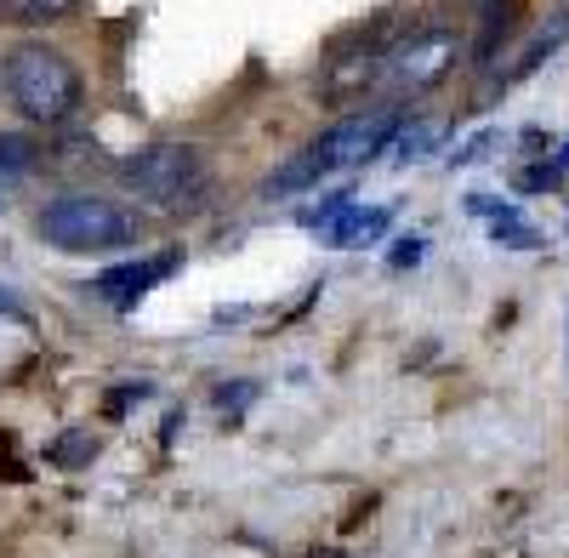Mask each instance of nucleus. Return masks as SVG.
Wrapping results in <instances>:
<instances>
[{"instance_id":"obj_1","label":"nucleus","mask_w":569,"mask_h":558,"mask_svg":"<svg viewBox=\"0 0 569 558\" xmlns=\"http://www.w3.org/2000/svg\"><path fill=\"white\" fill-rule=\"evenodd\" d=\"M0 80H7V98L29 126H69L80 98H86V80H80L74 58L58 52V46H46V40L12 46L7 63H0Z\"/></svg>"},{"instance_id":"obj_2","label":"nucleus","mask_w":569,"mask_h":558,"mask_svg":"<svg viewBox=\"0 0 569 558\" xmlns=\"http://www.w3.org/2000/svg\"><path fill=\"white\" fill-rule=\"evenodd\" d=\"M34 235L63 251V257H91V251H120L149 235V217L137 206H114L103 195H63L34 217Z\"/></svg>"},{"instance_id":"obj_3","label":"nucleus","mask_w":569,"mask_h":558,"mask_svg":"<svg viewBox=\"0 0 569 558\" xmlns=\"http://www.w3.org/2000/svg\"><path fill=\"white\" fill-rule=\"evenodd\" d=\"M114 177L126 182V189L137 200H149L160 211H194L206 200V155L194 143H142L131 155H120Z\"/></svg>"},{"instance_id":"obj_4","label":"nucleus","mask_w":569,"mask_h":558,"mask_svg":"<svg viewBox=\"0 0 569 558\" xmlns=\"http://www.w3.org/2000/svg\"><path fill=\"white\" fill-rule=\"evenodd\" d=\"M456 63H461V34L445 29V23H427V29H410L388 46L382 86H393L399 98H421V91L445 86Z\"/></svg>"},{"instance_id":"obj_5","label":"nucleus","mask_w":569,"mask_h":558,"mask_svg":"<svg viewBox=\"0 0 569 558\" xmlns=\"http://www.w3.org/2000/svg\"><path fill=\"white\" fill-rule=\"evenodd\" d=\"M399 126H405V114H399L393 103H370V109H353V114H342V120H330L308 149L319 155L325 171H353V166L382 160Z\"/></svg>"},{"instance_id":"obj_6","label":"nucleus","mask_w":569,"mask_h":558,"mask_svg":"<svg viewBox=\"0 0 569 558\" xmlns=\"http://www.w3.org/2000/svg\"><path fill=\"white\" fill-rule=\"evenodd\" d=\"M177 268H182V251L166 246V251H154V257H131V262H114V268H103V273H91V279H86V297H98V302L114 308V313H131L154 286H166Z\"/></svg>"},{"instance_id":"obj_7","label":"nucleus","mask_w":569,"mask_h":558,"mask_svg":"<svg viewBox=\"0 0 569 558\" xmlns=\"http://www.w3.org/2000/svg\"><path fill=\"white\" fill-rule=\"evenodd\" d=\"M382 46H365V34H359V52H348V58H337L325 69V80H319V91L330 103H353V98H365L370 86H382Z\"/></svg>"},{"instance_id":"obj_8","label":"nucleus","mask_w":569,"mask_h":558,"mask_svg":"<svg viewBox=\"0 0 569 558\" xmlns=\"http://www.w3.org/2000/svg\"><path fill=\"white\" fill-rule=\"evenodd\" d=\"M467 211L485 222V235H490L501 251H525V246H536V228L518 217V206H507V200H496V195H467Z\"/></svg>"},{"instance_id":"obj_9","label":"nucleus","mask_w":569,"mask_h":558,"mask_svg":"<svg viewBox=\"0 0 569 558\" xmlns=\"http://www.w3.org/2000/svg\"><path fill=\"white\" fill-rule=\"evenodd\" d=\"M388 222H393V206H359V200H348L319 240L325 246H370V240H382Z\"/></svg>"},{"instance_id":"obj_10","label":"nucleus","mask_w":569,"mask_h":558,"mask_svg":"<svg viewBox=\"0 0 569 558\" xmlns=\"http://www.w3.org/2000/svg\"><path fill=\"white\" fill-rule=\"evenodd\" d=\"M325 177H330V171L319 166V155H313V149H302V155L284 160V166L262 182V189H268V195H302V189H313V182H325Z\"/></svg>"},{"instance_id":"obj_11","label":"nucleus","mask_w":569,"mask_h":558,"mask_svg":"<svg viewBox=\"0 0 569 558\" xmlns=\"http://www.w3.org/2000/svg\"><path fill=\"white\" fill-rule=\"evenodd\" d=\"M433 143H439V131L427 126V120H410V126H399V131H393L388 160H393V166H410V160H421V155L433 149Z\"/></svg>"},{"instance_id":"obj_12","label":"nucleus","mask_w":569,"mask_h":558,"mask_svg":"<svg viewBox=\"0 0 569 558\" xmlns=\"http://www.w3.org/2000/svg\"><path fill=\"white\" fill-rule=\"evenodd\" d=\"M563 40H569V18H552V29H541V34L525 46V58H518V69H512V74H536V69H541V58H552Z\"/></svg>"},{"instance_id":"obj_13","label":"nucleus","mask_w":569,"mask_h":558,"mask_svg":"<svg viewBox=\"0 0 569 558\" xmlns=\"http://www.w3.org/2000/svg\"><path fill=\"white\" fill-rule=\"evenodd\" d=\"M501 143H507V137H501L496 126H485V131H472L467 143H456V155H450L445 166H450V171H456V166H485L490 155H501Z\"/></svg>"},{"instance_id":"obj_14","label":"nucleus","mask_w":569,"mask_h":558,"mask_svg":"<svg viewBox=\"0 0 569 558\" xmlns=\"http://www.w3.org/2000/svg\"><path fill=\"white\" fill-rule=\"evenodd\" d=\"M563 171H569L563 160H541V166H525V171L512 177V189H518V195H552L558 182H563Z\"/></svg>"},{"instance_id":"obj_15","label":"nucleus","mask_w":569,"mask_h":558,"mask_svg":"<svg viewBox=\"0 0 569 558\" xmlns=\"http://www.w3.org/2000/svg\"><path fill=\"white\" fill-rule=\"evenodd\" d=\"M80 7V0H12V12L23 18V23H58V18H69Z\"/></svg>"},{"instance_id":"obj_16","label":"nucleus","mask_w":569,"mask_h":558,"mask_svg":"<svg viewBox=\"0 0 569 558\" xmlns=\"http://www.w3.org/2000/svg\"><path fill=\"white\" fill-rule=\"evenodd\" d=\"M91 456H98V439H91V434H69V439L52 445V461H58V468H80V461H91Z\"/></svg>"},{"instance_id":"obj_17","label":"nucleus","mask_w":569,"mask_h":558,"mask_svg":"<svg viewBox=\"0 0 569 558\" xmlns=\"http://www.w3.org/2000/svg\"><path fill=\"white\" fill-rule=\"evenodd\" d=\"M149 393H154L149 382H120V393H109V416H126L131 405H142Z\"/></svg>"},{"instance_id":"obj_18","label":"nucleus","mask_w":569,"mask_h":558,"mask_svg":"<svg viewBox=\"0 0 569 558\" xmlns=\"http://www.w3.org/2000/svg\"><path fill=\"white\" fill-rule=\"evenodd\" d=\"M251 399H257V382H222V388H217V405H222V410H246Z\"/></svg>"},{"instance_id":"obj_19","label":"nucleus","mask_w":569,"mask_h":558,"mask_svg":"<svg viewBox=\"0 0 569 558\" xmlns=\"http://www.w3.org/2000/svg\"><path fill=\"white\" fill-rule=\"evenodd\" d=\"M421 257H427V240H421V235H410V240H399V246L388 251V268H416Z\"/></svg>"},{"instance_id":"obj_20","label":"nucleus","mask_w":569,"mask_h":558,"mask_svg":"<svg viewBox=\"0 0 569 558\" xmlns=\"http://www.w3.org/2000/svg\"><path fill=\"white\" fill-rule=\"evenodd\" d=\"M29 143H23V137H0V166H7V171H29Z\"/></svg>"},{"instance_id":"obj_21","label":"nucleus","mask_w":569,"mask_h":558,"mask_svg":"<svg viewBox=\"0 0 569 558\" xmlns=\"http://www.w3.org/2000/svg\"><path fill=\"white\" fill-rule=\"evenodd\" d=\"M0 319H23V302H18L7 286H0Z\"/></svg>"},{"instance_id":"obj_22","label":"nucleus","mask_w":569,"mask_h":558,"mask_svg":"<svg viewBox=\"0 0 569 558\" xmlns=\"http://www.w3.org/2000/svg\"><path fill=\"white\" fill-rule=\"evenodd\" d=\"M558 160H563V166H569V137H563V149H558Z\"/></svg>"},{"instance_id":"obj_23","label":"nucleus","mask_w":569,"mask_h":558,"mask_svg":"<svg viewBox=\"0 0 569 558\" xmlns=\"http://www.w3.org/2000/svg\"><path fill=\"white\" fill-rule=\"evenodd\" d=\"M0 211H7V182H0Z\"/></svg>"},{"instance_id":"obj_24","label":"nucleus","mask_w":569,"mask_h":558,"mask_svg":"<svg viewBox=\"0 0 569 558\" xmlns=\"http://www.w3.org/2000/svg\"><path fill=\"white\" fill-rule=\"evenodd\" d=\"M325 558H337V552H325Z\"/></svg>"}]
</instances>
